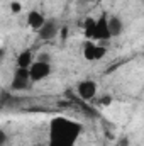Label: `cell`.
I'll return each instance as SVG.
<instances>
[{"label": "cell", "mask_w": 144, "mask_h": 146, "mask_svg": "<svg viewBox=\"0 0 144 146\" xmlns=\"http://www.w3.org/2000/svg\"><path fill=\"white\" fill-rule=\"evenodd\" d=\"M80 133H81V126L78 122L65 117H56L51 122L49 146H75Z\"/></svg>", "instance_id": "cell-1"}, {"label": "cell", "mask_w": 144, "mask_h": 146, "mask_svg": "<svg viewBox=\"0 0 144 146\" xmlns=\"http://www.w3.org/2000/svg\"><path fill=\"white\" fill-rule=\"evenodd\" d=\"M105 54H107V48L95 44V41L87 39V41L83 42V56H85L87 61H97V60H102Z\"/></svg>", "instance_id": "cell-2"}, {"label": "cell", "mask_w": 144, "mask_h": 146, "mask_svg": "<svg viewBox=\"0 0 144 146\" xmlns=\"http://www.w3.org/2000/svg\"><path fill=\"white\" fill-rule=\"evenodd\" d=\"M29 70H31V80L32 82H41V80H46L51 75V63L34 61Z\"/></svg>", "instance_id": "cell-3"}, {"label": "cell", "mask_w": 144, "mask_h": 146, "mask_svg": "<svg viewBox=\"0 0 144 146\" xmlns=\"http://www.w3.org/2000/svg\"><path fill=\"white\" fill-rule=\"evenodd\" d=\"M97 90H98V85L93 82V80H83L76 85V92L81 99L85 100H90L97 95Z\"/></svg>", "instance_id": "cell-4"}, {"label": "cell", "mask_w": 144, "mask_h": 146, "mask_svg": "<svg viewBox=\"0 0 144 146\" xmlns=\"http://www.w3.org/2000/svg\"><path fill=\"white\" fill-rule=\"evenodd\" d=\"M107 39H112L110 29H108V17L105 14H102L97 19V29H95L93 41H107Z\"/></svg>", "instance_id": "cell-5"}, {"label": "cell", "mask_w": 144, "mask_h": 146, "mask_svg": "<svg viewBox=\"0 0 144 146\" xmlns=\"http://www.w3.org/2000/svg\"><path fill=\"white\" fill-rule=\"evenodd\" d=\"M58 33H61V29H59V26H58V22L56 21H46V24L37 31V34L39 37L42 39V41H51V39H54V37L58 36Z\"/></svg>", "instance_id": "cell-6"}, {"label": "cell", "mask_w": 144, "mask_h": 146, "mask_svg": "<svg viewBox=\"0 0 144 146\" xmlns=\"http://www.w3.org/2000/svg\"><path fill=\"white\" fill-rule=\"evenodd\" d=\"M46 17H44V14H41V12H37V10H31L29 14H27V24H29V27L31 29H34V31H39L44 24H46Z\"/></svg>", "instance_id": "cell-7"}, {"label": "cell", "mask_w": 144, "mask_h": 146, "mask_svg": "<svg viewBox=\"0 0 144 146\" xmlns=\"http://www.w3.org/2000/svg\"><path fill=\"white\" fill-rule=\"evenodd\" d=\"M108 29H110V36L117 37V36L122 34L124 24H122V21H120L117 15H112V17H108Z\"/></svg>", "instance_id": "cell-8"}, {"label": "cell", "mask_w": 144, "mask_h": 146, "mask_svg": "<svg viewBox=\"0 0 144 146\" xmlns=\"http://www.w3.org/2000/svg\"><path fill=\"white\" fill-rule=\"evenodd\" d=\"M83 33H85V37L87 39H92L93 41V36H95V29H97V19L95 17H85L83 21Z\"/></svg>", "instance_id": "cell-9"}, {"label": "cell", "mask_w": 144, "mask_h": 146, "mask_svg": "<svg viewBox=\"0 0 144 146\" xmlns=\"http://www.w3.org/2000/svg\"><path fill=\"white\" fill-rule=\"evenodd\" d=\"M34 63V56L29 49L22 51L19 56H17V68H31Z\"/></svg>", "instance_id": "cell-10"}, {"label": "cell", "mask_w": 144, "mask_h": 146, "mask_svg": "<svg viewBox=\"0 0 144 146\" xmlns=\"http://www.w3.org/2000/svg\"><path fill=\"white\" fill-rule=\"evenodd\" d=\"M29 83H31V80H20V78H14L12 80V83H10V87H12V90H26V88H29Z\"/></svg>", "instance_id": "cell-11"}, {"label": "cell", "mask_w": 144, "mask_h": 146, "mask_svg": "<svg viewBox=\"0 0 144 146\" xmlns=\"http://www.w3.org/2000/svg\"><path fill=\"white\" fill-rule=\"evenodd\" d=\"M20 10H22V3H20V2H17V0L10 2V12H12V14H19Z\"/></svg>", "instance_id": "cell-12"}, {"label": "cell", "mask_w": 144, "mask_h": 146, "mask_svg": "<svg viewBox=\"0 0 144 146\" xmlns=\"http://www.w3.org/2000/svg\"><path fill=\"white\" fill-rule=\"evenodd\" d=\"M49 60H51V56L48 53H39L36 58V61H42V63H49Z\"/></svg>", "instance_id": "cell-13"}, {"label": "cell", "mask_w": 144, "mask_h": 146, "mask_svg": "<svg viewBox=\"0 0 144 146\" xmlns=\"http://www.w3.org/2000/svg\"><path fill=\"white\" fill-rule=\"evenodd\" d=\"M112 100H114V99H112L110 95H104V97L100 99V104H102V106H110V104H112Z\"/></svg>", "instance_id": "cell-14"}, {"label": "cell", "mask_w": 144, "mask_h": 146, "mask_svg": "<svg viewBox=\"0 0 144 146\" xmlns=\"http://www.w3.org/2000/svg\"><path fill=\"white\" fill-rule=\"evenodd\" d=\"M5 143H7V134H5V131L2 129V131H0V146H5Z\"/></svg>", "instance_id": "cell-15"}, {"label": "cell", "mask_w": 144, "mask_h": 146, "mask_svg": "<svg viewBox=\"0 0 144 146\" xmlns=\"http://www.w3.org/2000/svg\"><path fill=\"white\" fill-rule=\"evenodd\" d=\"M117 146H129V139H127V138H120L119 143H117Z\"/></svg>", "instance_id": "cell-16"}, {"label": "cell", "mask_w": 144, "mask_h": 146, "mask_svg": "<svg viewBox=\"0 0 144 146\" xmlns=\"http://www.w3.org/2000/svg\"><path fill=\"white\" fill-rule=\"evenodd\" d=\"M81 2H95V0H81Z\"/></svg>", "instance_id": "cell-17"}]
</instances>
